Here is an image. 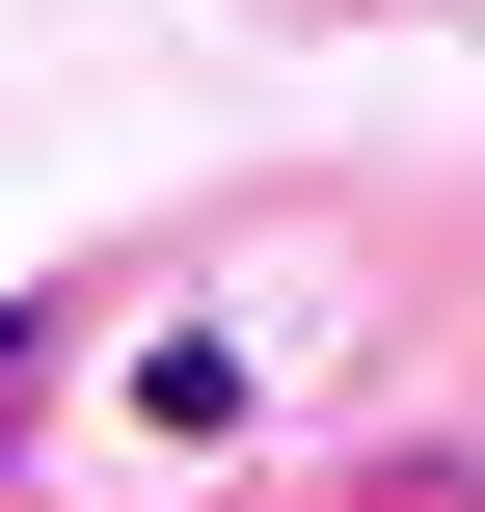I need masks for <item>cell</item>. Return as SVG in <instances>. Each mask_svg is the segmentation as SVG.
I'll use <instances>...</instances> for the list:
<instances>
[{"label": "cell", "mask_w": 485, "mask_h": 512, "mask_svg": "<svg viewBox=\"0 0 485 512\" xmlns=\"http://www.w3.org/2000/svg\"><path fill=\"white\" fill-rule=\"evenodd\" d=\"M27 351H54V324H0V432H27Z\"/></svg>", "instance_id": "obj_1"}]
</instances>
